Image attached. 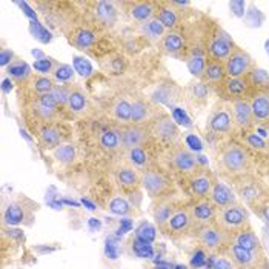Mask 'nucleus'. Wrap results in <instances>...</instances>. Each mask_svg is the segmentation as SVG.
<instances>
[{"label":"nucleus","instance_id":"obj_30","mask_svg":"<svg viewBox=\"0 0 269 269\" xmlns=\"http://www.w3.org/2000/svg\"><path fill=\"white\" fill-rule=\"evenodd\" d=\"M116 178L122 186H126V188H130V186H136V184L140 183L138 172L134 168H130V166L118 168L117 172H116Z\"/></svg>","mask_w":269,"mask_h":269},{"label":"nucleus","instance_id":"obj_24","mask_svg":"<svg viewBox=\"0 0 269 269\" xmlns=\"http://www.w3.org/2000/svg\"><path fill=\"white\" fill-rule=\"evenodd\" d=\"M40 140H42L45 148H57L62 144L64 137H62V132L57 126L50 125L40 131Z\"/></svg>","mask_w":269,"mask_h":269},{"label":"nucleus","instance_id":"obj_41","mask_svg":"<svg viewBox=\"0 0 269 269\" xmlns=\"http://www.w3.org/2000/svg\"><path fill=\"white\" fill-rule=\"evenodd\" d=\"M54 88V84L52 80L48 78V77H37L34 78V90L40 94H50Z\"/></svg>","mask_w":269,"mask_h":269},{"label":"nucleus","instance_id":"obj_49","mask_svg":"<svg viewBox=\"0 0 269 269\" xmlns=\"http://www.w3.org/2000/svg\"><path fill=\"white\" fill-rule=\"evenodd\" d=\"M12 57H14L12 51H10V50H4V51H2V56H0V64H2V66L10 65L11 62H12Z\"/></svg>","mask_w":269,"mask_h":269},{"label":"nucleus","instance_id":"obj_43","mask_svg":"<svg viewBox=\"0 0 269 269\" xmlns=\"http://www.w3.org/2000/svg\"><path fill=\"white\" fill-rule=\"evenodd\" d=\"M54 77L58 80V82H68L72 78L74 72H72V68L68 66V65H57L52 71Z\"/></svg>","mask_w":269,"mask_h":269},{"label":"nucleus","instance_id":"obj_47","mask_svg":"<svg viewBox=\"0 0 269 269\" xmlns=\"http://www.w3.org/2000/svg\"><path fill=\"white\" fill-rule=\"evenodd\" d=\"M130 157H131V162H132V163L140 164V166H143V164L146 163V154L143 152L142 148H137V150L130 151Z\"/></svg>","mask_w":269,"mask_h":269},{"label":"nucleus","instance_id":"obj_15","mask_svg":"<svg viewBox=\"0 0 269 269\" xmlns=\"http://www.w3.org/2000/svg\"><path fill=\"white\" fill-rule=\"evenodd\" d=\"M210 130L216 134H224L232 130V117L226 110H218L210 120Z\"/></svg>","mask_w":269,"mask_h":269},{"label":"nucleus","instance_id":"obj_44","mask_svg":"<svg viewBox=\"0 0 269 269\" xmlns=\"http://www.w3.org/2000/svg\"><path fill=\"white\" fill-rule=\"evenodd\" d=\"M74 66H76V71L82 76V77H88L91 76L92 72V68L90 65V62L85 60V58H82V57H76L74 58Z\"/></svg>","mask_w":269,"mask_h":269},{"label":"nucleus","instance_id":"obj_19","mask_svg":"<svg viewBox=\"0 0 269 269\" xmlns=\"http://www.w3.org/2000/svg\"><path fill=\"white\" fill-rule=\"evenodd\" d=\"M231 256H232V260L242 268H251L252 264L257 263V252L244 250V248L238 244L231 246Z\"/></svg>","mask_w":269,"mask_h":269},{"label":"nucleus","instance_id":"obj_35","mask_svg":"<svg viewBox=\"0 0 269 269\" xmlns=\"http://www.w3.org/2000/svg\"><path fill=\"white\" fill-rule=\"evenodd\" d=\"M142 31L146 34L150 38H152V40H157V38L164 36V26L158 22L157 18H151L150 22L143 24L142 25Z\"/></svg>","mask_w":269,"mask_h":269},{"label":"nucleus","instance_id":"obj_31","mask_svg":"<svg viewBox=\"0 0 269 269\" xmlns=\"http://www.w3.org/2000/svg\"><path fill=\"white\" fill-rule=\"evenodd\" d=\"M188 70H190V72L194 76V77H197V78H202L203 77V74H204V70H206V58H204V56L202 54V52H194L191 57H188Z\"/></svg>","mask_w":269,"mask_h":269},{"label":"nucleus","instance_id":"obj_45","mask_svg":"<svg viewBox=\"0 0 269 269\" xmlns=\"http://www.w3.org/2000/svg\"><path fill=\"white\" fill-rule=\"evenodd\" d=\"M37 105L42 106V108H46V110H51V111H56V108L58 106L57 102L54 100V97L51 96V92H50V94L40 96V97H38V102H37Z\"/></svg>","mask_w":269,"mask_h":269},{"label":"nucleus","instance_id":"obj_26","mask_svg":"<svg viewBox=\"0 0 269 269\" xmlns=\"http://www.w3.org/2000/svg\"><path fill=\"white\" fill-rule=\"evenodd\" d=\"M71 112L74 114H80L86 110V96L84 94V91L78 88H71L70 92V98H68V105Z\"/></svg>","mask_w":269,"mask_h":269},{"label":"nucleus","instance_id":"obj_46","mask_svg":"<svg viewBox=\"0 0 269 269\" xmlns=\"http://www.w3.org/2000/svg\"><path fill=\"white\" fill-rule=\"evenodd\" d=\"M34 68L38 72H51L54 71V64L51 58H42V60H37L34 64Z\"/></svg>","mask_w":269,"mask_h":269},{"label":"nucleus","instance_id":"obj_50","mask_svg":"<svg viewBox=\"0 0 269 269\" xmlns=\"http://www.w3.org/2000/svg\"><path fill=\"white\" fill-rule=\"evenodd\" d=\"M212 269H234V266H232V263H231L230 260H226V258H218V260L214 263Z\"/></svg>","mask_w":269,"mask_h":269},{"label":"nucleus","instance_id":"obj_3","mask_svg":"<svg viewBox=\"0 0 269 269\" xmlns=\"http://www.w3.org/2000/svg\"><path fill=\"white\" fill-rule=\"evenodd\" d=\"M120 140H122V148L126 151H132L137 148H142L144 143L150 138V132L143 125H126L120 131Z\"/></svg>","mask_w":269,"mask_h":269},{"label":"nucleus","instance_id":"obj_42","mask_svg":"<svg viewBox=\"0 0 269 269\" xmlns=\"http://www.w3.org/2000/svg\"><path fill=\"white\" fill-rule=\"evenodd\" d=\"M110 211L114 212V214H118V216H125V214L130 212V204H128L126 200L117 197L110 203Z\"/></svg>","mask_w":269,"mask_h":269},{"label":"nucleus","instance_id":"obj_36","mask_svg":"<svg viewBox=\"0 0 269 269\" xmlns=\"http://www.w3.org/2000/svg\"><path fill=\"white\" fill-rule=\"evenodd\" d=\"M54 157L60 162V163H65L70 164L74 162L76 158V150L72 144H60L54 150Z\"/></svg>","mask_w":269,"mask_h":269},{"label":"nucleus","instance_id":"obj_5","mask_svg":"<svg viewBox=\"0 0 269 269\" xmlns=\"http://www.w3.org/2000/svg\"><path fill=\"white\" fill-rule=\"evenodd\" d=\"M142 184H143V188L146 190V192L154 198V197L164 194V191L168 190L170 182L158 171H146L142 177Z\"/></svg>","mask_w":269,"mask_h":269},{"label":"nucleus","instance_id":"obj_14","mask_svg":"<svg viewBox=\"0 0 269 269\" xmlns=\"http://www.w3.org/2000/svg\"><path fill=\"white\" fill-rule=\"evenodd\" d=\"M250 82H248V77H236V78H230L224 80V88L226 92L230 94V97H232L234 100H242L244 98V96L250 91Z\"/></svg>","mask_w":269,"mask_h":269},{"label":"nucleus","instance_id":"obj_20","mask_svg":"<svg viewBox=\"0 0 269 269\" xmlns=\"http://www.w3.org/2000/svg\"><path fill=\"white\" fill-rule=\"evenodd\" d=\"M212 186H214V182L210 174H200L191 180V191L194 192V196L200 198L211 194Z\"/></svg>","mask_w":269,"mask_h":269},{"label":"nucleus","instance_id":"obj_53","mask_svg":"<svg viewBox=\"0 0 269 269\" xmlns=\"http://www.w3.org/2000/svg\"><path fill=\"white\" fill-rule=\"evenodd\" d=\"M268 96H269V91H268Z\"/></svg>","mask_w":269,"mask_h":269},{"label":"nucleus","instance_id":"obj_10","mask_svg":"<svg viewBox=\"0 0 269 269\" xmlns=\"http://www.w3.org/2000/svg\"><path fill=\"white\" fill-rule=\"evenodd\" d=\"M197 237H198L200 243L208 248V250H217V248H220L224 242L223 232L211 224H203L197 232Z\"/></svg>","mask_w":269,"mask_h":269},{"label":"nucleus","instance_id":"obj_48","mask_svg":"<svg viewBox=\"0 0 269 269\" xmlns=\"http://www.w3.org/2000/svg\"><path fill=\"white\" fill-rule=\"evenodd\" d=\"M230 8H231V11H232L237 17H243V16H244L246 4H244V2H231V4H230Z\"/></svg>","mask_w":269,"mask_h":269},{"label":"nucleus","instance_id":"obj_8","mask_svg":"<svg viewBox=\"0 0 269 269\" xmlns=\"http://www.w3.org/2000/svg\"><path fill=\"white\" fill-rule=\"evenodd\" d=\"M192 222V216L190 211L186 210H178L172 214V217L170 218V222L164 226L166 232L172 237H178L182 234H184L188 231V228Z\"/></svg>","mask_w":269,"mask_h":269},{"label":"nucleus","instance_id":"obj_33","mask_svg":"<svg viewBox=\"0 0 269 269\" xmlns=\"http://www.w3.org/2000/svg\"><path fill=\"white\" fill-rule=\"evenodd\" d=\"M157 20L164 28H174L178 24V14L171 6H162L157 12Z\"/></svg>","mask_w":269,"mask_h":269},{"label":"nucleus","instance_id":"obj_18","mask_svg":"<svg viewBox=\"0 0 269 269\" xmlns=\"http://www.w3.org/2000/svg\"><path fill=\"white\" fill-rule=\"evenodd\" d=\"M191 216H192V220H197L198 223H203V224H208L216 217V208L211 202H200L192 206Z\"/></svg>","mask_w":269,"mask_h":269},{"label":"nucleus","instance_id":"obj_39","mask_svg":"<svg viewBox=\"0 0 269 269\" xmlns=\"http://www.w3.org/2000/svg\"><path fill=\"white\" fill-rule=\"evenodd\" d=\"M8 72L11 77L17 78V80H22L30 76V68L26 64H24V62H14V64L10 65Z\"/></svg>","mask_w":269,"mask_h":269},{"label":"nucleus","instance_id":"obj_28","mask_svg":"<svg viewBox=\"0 0 269 269\" xmlns=\"http://www.w3.org/2000/svg\"><path fill=\"white\" fill-rule=\"evenodd\" d=\"M71 42L78 50H90L96 44V36L90 30H77L71 38Z\"/></svg>","mask_w":269,"mask_h":269},{"label":"nucleus","instance_id":"obj_40","mask_svg":"<svg viewBox=\"0 0 269 269\" xmlns=\"http://www.w3.org/2000/svg\"><path fill=\"white\" fill-rule=\"evenodd\" d=\"M246 25L248 26H251V28H257L263 24V20H264V16L256 8V6H251V10L248 11L246 14Z\"/></svg>","mask_w":269,"mask_h":269},{"label":"nucleus","instance_id":"obj_25","mask_svg":"<svg viewBox=\"0 0 269 269\" xmlns=\"http://www.w3.org/2000/svg\"><path fill=\"white\" fill-rule=\"evenodd\" d=\"M151 105L150 103H146L144 100L138 98L132 103V118L131 122L134 123V125H142L143 122H146L151 116Z\"/></svg>","mask_w":269,"mask_h":269},{"label":"nucleus","instance_id":"obj_9","mask_svg":"<svg viewBox=\"0 0 269 269\" xmlns=\"http://www.w3.org/2000/svg\"><path fill=\"white\" fill-rule=\"evenodd\" d=\"M251 110L254 122L258 125H268L269 123V96L268 92H257L251 100Z\"/></svg>","mask_w":269,"mask_h":269},{"label":"nucleus","instance_id":"obj_4","mask_svg":"<svg viewBox=\"0 0 269 269\" xmlns=\"http://www.w3.org/2000/svg\"><path fill=\"white\" fill-rule=\"evenodd\" d=\"M248 220H250V216L240 204H231L228 208H223L220 212V223L230 231L243 230L248 224Z\"/></svg>","mask_w":269,"mask_h":269},{"label":"nucleus","instance_id":"obj_1","mask_svg":"<svg viewBox=\"0 0 269 269\" xmlns=\"http://www.w3.org/2000/svg\"><path fill=\"white\" fill-rule=\"evenodd\" d=\"M222 164L223 168L231 172V174H242L250 166V158L243 148L237 146V144H230L223 152H222Z\"/></svg>","mask_w":269,"mask_h":269},{"label":"nucleus","instance_id":"obj_38","mask_svg":"<svg viewBox=\"0 0 269 269\" xmlns=\"http://www.w3.org/2000/svg\"><path fill=\"white\" fill-rule=\"evenodd\" d=\"M70 92H71V88H68L66 85H54L51 96L54 97L58 106H64V105H68Z\"/></svg>","mask_w":269,"mask_h":269},{"label":"nucleus","instance_id":"obj_16","mask_svg":"<svg viewBox=\"0 0 269 269\" xmlns=\"http://www.w3.org/2000/svg\"><path fill=\"white\" fill-rule=\"evenodd\" d=\"M226 71H224V64L218 60H211L206 64V70L203 74V80L210 85H218L222 82H224Z\"/></svg>","mask_w":269,"mask_h":269},{"label":"nucleus","instance_id":"obj_11","mask_svg":"<svg viewBox=\"0 0 269 269\" xmlns=\"http://www.w3.org/2000/svg\"><path fill=\"white\" fill-rule=\"evenodd\" d=\"M154 134L157 138H160L163 142H168V143H174L178 140V130L176 126V123L171 120V117H166V116L156 122Z\"/></svg>","mask_w":269,"mask_h":269},{"label":"nucleus","instance_id":"obj_32","mask_svg":"<svg viewBox=\"0 0 269 269\" xmlns=\"http://www.w3.org/2000/svg\"><path fill=\"white\" fill-rule=\"evenodd\" d=\"M114 117L120 122H130L132 118V103L126 98H118L112 108Z\"/></svg>","mask_w":269,"mask_h":269},{"label":"nucleus","instance_id":"obj_22","mask_svg":"<svg viewBox=\"0 0 269 269\" xmlns=\"http://www.w3.org/2000/svg\"><path fill=\"white\" fill-rule=\"evenodd\" d=\"M162 48H163L164 52L176 56L184 48V38L178 32H170V34H166L163 37Z\"/></svg>","mask_w":269,"mask_h":269},{"label":"nucleus","instance_id":"obj_7","mask_svg":"<svg viewBox=\"0 0 269 269\" xmlns=\"http://www.w3.org/2000/svg\"><path fill=\"white\" fill-rule=\"evenodd\" d=\"M170 162H171L172 166L180 172H192L198 166L197 157L184 148H176L171 152Z\"/></svg>","mask_w":269,"mask_h":269},{"label":"nucleus","instance_id":"obj_34","mask_svg":"<svg viewBox=\"0 0 269 269\" xmlns=\"http://www.w3.org/2000/svg\"><path fill=\"white\" fill-rule=\"evenodd\" d=\"M174 210H172V204L171 203H162L158 204L156 211H154V218L158 223V226H166V223L170 222V218L172 217Z\"/></svg>","mask_w":269,"mask_h":269},{"label":"nucleus","instance_id":"obj_13","mask_svg":"<svg viewBox=\"0 0 269 269\" xmlns=\"http://www.w3.org/2000/svg\"><path fill=\"white\" fill-rule=\"evenodd\" d=\"M232 111H234V120L240 128H250L254 123L251 103L246 102L244 98L232 102Z\"/></svg>","mask_w":269,"mask_h":269},{"label":"nucleus","instance_id":"obj_21","mask_svg":"<svg viewBox=\"0 0 269 269\" xmlns=\"http://www.w3.org/2000/svg\"><path fill=\"white\" fill-rule=\"evenodd\" d=\"M250 85L257 88L258 92H268L269 91V72L260 68H252L251 72L246 76Z\"/></svg>","mask_w":269,"mask_h":269},{"label":"nucleus","instance_id":"obj_37","mask_svg":"<svg viewBox=\"0 0 269 269\" xmlns=\"http://www.w3.org/2000/svg\"><path fill=\"white\" fill-rule=\"evenodd\" d=\"M24 217H25V212L22 210V206H18V204H10L5 212V222L10 224L20 223L24 220Z\"/></svg>","mask_w":269,"mask_h":269},{"label":"nucleus","instance_id":"obj_51","mask_svg":"<svg viewBox=\"0 0 269 269\" xmlns=\"http://www.w3.org/2000/svg\"><path fill=\"white\" fill-rule=\"evenodd\" d=\"M250 142H251V143L254 144V146H256V148H257V146H258V148H262V146H264V143H263V142H262L260 138H256V137H251V138H250Z\"/></svg>","mask_w":269,"mask_h":269},{"label":"nucleus","instance_id":"obj_29","mask_svg":"<svg viewBox=\"0 0 269 269\" xmlns=\"http://www.w3.org/2000/svg\"><path fill=\"white\" fill-rule=\"evenodd\" d=\"M236 244L244 248V250H250V251H254V252H258L260 251V243H258V238L256 237L254 232L251 231H244V230H240L238 234L236 236Z\"/></svg>","mask_w":269,"mask_h":269},{"label":"nucleus","instance_id":"obj_27","mask_svg":"<svg viewBox=\"0 0 269 269\" xmlns=\"http://www.w3.org/2000/svg\"><path fill=\"white\" fill-rule=\"evenodd\" d=\"M100 144L103 150L106 151H117L122 146V140H120V132L116 130H105L100 134Z\"/></svg>","mask_w":269,"mask_h":269},{"label":"nucleus","instance_id":"obj_6","mask_svg":"<svg viewBox=\"0 0 269 269\" xmlns=\"http://www.w3.org/2000/svg\"><path fill=\"white\" fill-rule=\"evenodd\" d=\"M232 51H234L232 40L223 31H220L210 44V56L212 57V60H218V62L224 60L226 62L228 57L232 54Z\"/></svg>","mask_w":269,"mask_h":269},{"label":"nucleus","instance_id":"obj_52","mask_svg":"<svg viewBox=\"0 0 269 269\" xmlns=\"http://www.w3.org/2000/svg\"><path fill=\"white\" fill-rule=\"evenodd\" d=\"M266 51L269 52V40H268V42H266Z\"/></svg>","mask_w":269,"mask_h":269},{"label":"nucleus","instance_id":"obj_17","mask_svg":"<svg viewBox=\"0 0 269 269\" xmlns=\"http://www.w3.org/2000/svg\"><path fill=\"white\" fill-rule=\"evenodd\" d=\"M94 12L98 22L105 26H112L117 20V10L111 2H97Z\"/></svg>","mask_w":269,"mask_h":269},{"label":"nucleus","instance_id":"obj_12","mask_svg":"<svg viewBox=\"0 0 269 269\" xmlns=\"http://www.w3.org/2000/svg\"><path fill=\"white\" fill-rule=\"evenodd\" d=\"M211 203L217 208H228V206L236 204V196L228 188L224 183H214L211 190Z\"/></svg>","mask_w":269,"mask_h":269},{"label":"nucleus","instance_id":"obj_2","mask_svg":"<svg viewBox=\"0 0 269 269\" xmlns=\"http://www.w3.org/2000/svg\"><path fill=\"white\" fill-rule=\"evenodd\" d=\"M252 70V60L250 54L240 48H234L232 54L224 62V71L230 78L246 77Z\"/></svg>","mask_w":269,"mask_h":269},{"label":"nucleus","instance_id":"obj_23","mask_svg":"<svg viewBox=\"0 0 269 269\" xmlns=\"http://www.w3.org/2000/svg\"><path fill=\"white\" fill-rule=\"evenodd\" d=\"M154 5L151 2H137L132 5L131 8V16L136 22H140V24H146L151 20L152 14H154Z\"/></svg>","mask_w":269,"mask_h":269}]
</instances>
